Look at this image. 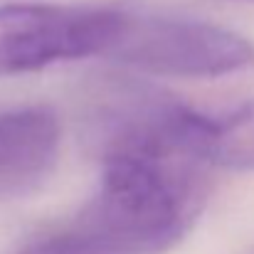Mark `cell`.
Returning <instances> with one entry per match:
<instances>
[{
  "mask_svg": "<svg viewBox=\"0 0 254 254\" xmlns=\"http://www.w3.org/2000/svg\"><path fill=\"white\" fill-rule=\"evenodd\" d=\"M126 10L82 5L0 7V77L111 52Z\"/></svg>",
  "mask_w": 254,
  "mask_h": 254,
  "instance_id": "cell-4",
  "label": "cell"
},
{
  "mask_svg": "<svg viewBox=\"0 0 254 254\" xmlns=\"http://www.w3.org/2000/svg\"><path fill=\"white\" fill-rule=\"evenodd\" d=\"M101 168L99 190L72 220L15 254H163L205 207L202 163L119 156Z\"/></svg>",
  "mask_w": 254,
  "mask_h": 254,
  "instance_id": "cell-1",
  "label": "cell"
},
{
  "mask_svg": "<svg viewBox=\"0 0 254 254\" xmlns=\"http://www.w3.org/2000/svg\"><path fill=\"white\" fill-rule=\"evenodd\" d=\"M86 143L99 161L156 158L210 166L215 119L143 82L109 79L94 89L84 116Z\"/></svg>",
  "mask_w": 254,
  "mask_h": 254,
  "instance_id": "cell-2",
  "label": "cell"
},
{
  "mask_svg": "<svg viewBox=\"0 0 254 254\" xmlns=\"http://www.w3.org/2000/svg\"><path fill=\"white\" fill-rule=\"evenodd\" d=\"M109 55L126 67L170 77H222L254 64V45L227 27L131 10Z\"/></svg>",
  "mask_w": 254,
  "mask_h": 254,
  "instance_id": "cell-3",
  "label": "cell"
},
{
  "mask_svg": "<svg viewBox=\"0 0 254 254\" xmlns=\"http://www.w3.org/2000/svg\"><path fill=\"white\" fill-rule=\"evenodd\" d=\"M210 166L227 170H254V101L225 119H215Z\"/></svg>",
  "mask_w": 254,
  "mask_h": 254,
  "instance_id": "cell-6",
  "label": "cell"
},
{
  "mask_svg": "<svg viewBox=\"0 0 254 254\" xmlns=\"http://www.w3.org/2000/svg\"><path fill=\"white\" fill-rule=\"evenodd\" d=\"M60 121L47 106L0 114V202L35 192L60 158Z\"/></svg>",
  "mask_w": 254,
  "mask_h": 254,
  "instance_id": "cell-5",
  "label": "cell"
}]
</instances>
